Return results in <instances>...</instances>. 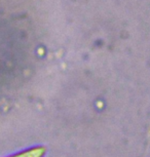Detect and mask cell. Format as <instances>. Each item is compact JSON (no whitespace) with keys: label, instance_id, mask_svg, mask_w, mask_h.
<instances>
[{"label":"cell","instance_id":"obj_1","mask_svg":"<svg viewBox=\"0 0 150 157\" xmlns=\"http://www.w3.org/2000/svg\"><path fill=\"white\" fill-rule=\"evenodd\" d=\"M45 152H46L45 148L39 146V147H34L26 151H23V152L10 157H43Z\"/></svg>","mask_w":150,"mask_h":157}]
</instances>
